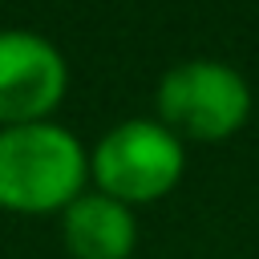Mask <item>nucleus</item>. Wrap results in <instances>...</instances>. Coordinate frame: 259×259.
Returning a JSON list of instances; mask_svg holds the SVG:
<instances>
[{
    "mask_svg": "<svg viewBox=\"0 0 259 259\" xmlns=\"http://www.w3.org/2000/svg\"><path fill=\"white\" fill-rule=\"evenodd\" d=\"M61 243L73 259H130L138 251V214L101 190H85L61 210Z\"/></svg>",
    "mask_w": 259,
    "mask_h": 259,
    "instance_id": "5",
    "label": "nucleus"
},
{
    "mask_svg": "<svg viewBox=\"0 0 259 259\" xmlns=\"http://www.w3.org/2000/svg\"><path fill=\"white\" fill-rule=\"evenodd\" d=\"M247 77L219 57H190L162 73L154 89V109L166 130L182 142H227L251 117Z\"/></svg>",
    "mask_w": 259,
    "mask_h": 259,
    "instance_id": "3",
    "label": "nucleus"
},
{
    "mask_svg": "<svg viewBox=\"0 0 259 259\" xmlns=\"http://www.w3.org/2000/svg\"><path fill=\"white\" fill-rule=\"evenodd\" d=\"M89 190V150L61 121L0 130V210L40 219L61 214Z\"/></svg>",
    "mask_w": 259,
    "mask_h": 259,
    "instance_id": "1",
    "label": "nucleus"
},
{
    "mask_svg": "<svg viewBox=\"0 0 259 259\" xmlns=\"http://www.w3.org/2000/svg\"><path fill=\"white\" fill-rule=\"evenodd\" d=\"M65 93V53L32 28H0V130L53 121Z\"/></svg>",
    "mask_w": 259,
    "mask_h": 259,
    "instance_id": "4",
    "label": "nucleus"
},
{
    "mask_svg": "<svg viewBox=\"0 0 259 259\" xmlns=\"http://www.w3.org/2000/svg\"><path fill=\"white\" fill-rule=\"evenodd\" d=\"M186 174V142L158 117H125L109 125L89 150L93 190L125 202L150 206L166 198Z\"/></svg>",
    "mask_w": 259,
    "mask_h": 259,
    "instance_id": "2",
    "label": "nucleus"
}]
</instances>
